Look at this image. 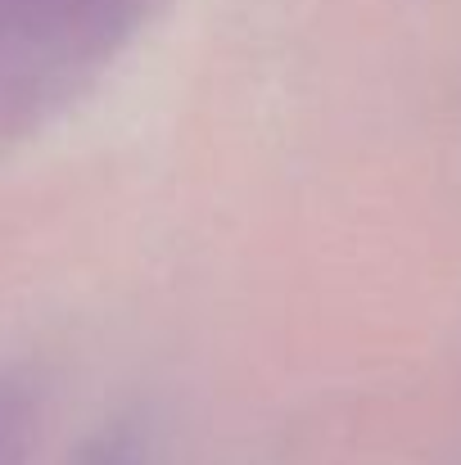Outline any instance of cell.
<instances>
[{"label":"cell","mask_w":461,"mask_h":465,"mask_svg":"<svg viewBox=\"0 0 461 465\" xmlns=\"http://www.w3.org/2000/svg\"><path fill=\"white\" fill-rule=\"evenodd\" d=\"M154 0H0V132L41 127L145 23Z\"/></svg>","instance_id":"1"},{"label":"cell","mask_w":461,"mask_h":465,"mask_svg":"<svg viewBox=\"0 0 461 465\" xmlns=\"http://www.w3.org/2000/svg\"><path fill=\"white\" fill-rule=\"evenodd\" d=\"M45 420V389L27 366H0V465H32Z\"/></svg>","instance_id":"2"},{"label":"cell","mask_w":461,"mask_h":465,"mask_svg":"<svg viewBox=\"0 0 461 465\" xmlns=\"http://www.w3.org/2000/svg\"><path fill=\"white\" fill-rule=\"evenodd\" d=\"M64 465H150V430L141 416H114L86 434Z\"/></svg>","instance_id":"3"}]
</instances>
